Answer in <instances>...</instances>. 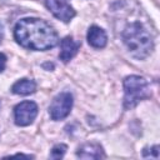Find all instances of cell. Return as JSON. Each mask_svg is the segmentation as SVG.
<instances>
[{"label": "cell", "mask_w": 160, "mask_h": 160, "mask_svg": "<svg viewBox=\"0 0 160 160\" xmlns=\"http://www.w3.org/2000/svg\"><path fill=\"white\" fill-rule=\"evenodd\" d=\"M14 36L21 46L30 50H49L56 46L59 41L54 28L36 18H26L18 21Z\"/></svg>", "instance_id": "cell-1"}, {"label": "cell", "mask_w": 160, "mask_h": 160, "mask_svg": "<svg viewBox=\"0 0 160 160\" xmlns=\"http://www.w3.org/2000/svg\"><path fill=\"white\" fill-rule=\"evenodd\" d=\"M122 41L126 45L129 52L139 60L149 56L154 49V41L150 32L139 21L131 22L124 29Z\"/></svg>", "instance_id": "cell-2"}, {"label": "cell", "mask_w": 160, "mask_h": 160, "mask_svg": "<svg viewBox=\"0 0 160 160\" xmlns=\"http://www.w3.org/2000/svg\"><path fill=\"white\" fill-rule=\"evenodd\" d=\"M124 108L132 109L135 108L141 100L150 98V89L149 82L139 76V75H130L124 80Z\"/></svg>", "instance_id": "cell-3"}, {"label": "cell", "mask_w": 160, "mask_h": 160, "mask_svg": "<svg viewBox=\"0 0 160 160\" xmlns=\"http://www.w3.org/2000/svg\"><path fill=\"white\" fill-rule=\"evenodd\" d=\"M71 108H72V95L68 91H64L54 98V100L50 104L49 112L52 120H61L70 114Z\"/></svg>", "instance_id": "cell-4"}, {"label": "cell", "mask_w": 160, "mask_h": 160, "mask_svg": "<svg viewBox=\"0 0 160 160\" xmlns=\"http://www.w3.org/2000/svg\"><path fill=\"white\" fill-rule=\"evenodd\" d=\"M36 115H38V105L30 100L21 101L14 109L15 124L19 126L30 125L35 120Z\"/></svg>", "instance_id": "cell-5"}, {"label": "cell", "mask_w": 160, "mask_h": 160, "mask_svg": "<svg viewBox=\"0 0 160 160\" xmlns=\"http://www.w3.org/2000/svg\"><path fill=\"white\" fill-rule=\"evenodd\" d=\"M45 2L54 16L59 20H62L64 22H69L76 14L69 0H45Z\"/></svg>", "instance_id": "cell-6"}, {"label": "cell", "mask_w": 160, "mask_h": 160, "mask_svg": "<svg viewBox=\"0 0 160 160\" xmlns=\"http://www.w3.org/2000/svg\"><path fill=\"white\" fill-rule=\"evenodd\" d=\"M86 38H88L89 45L95 48V49H102V48H105V45L108 42L106 32L101 28H99L96 25L90 26V29L88 30Z\"/></svg>", "instance_id": "cell-7"}, {"label": "cell", "mask_w": 160, "mask_h": 160, "mask_svg": "<svg viewBox=\"0 0 160 160\" xmlns=\"http://www.w3.org/2000/svg\"><path fill=\"white\" fill-rule=\"evenodd\" d=\"M80 48V42L74 41V39L71 36H66L61 40V49H60V54L59 58L60 60H62L64 62H69L78 52Z\"/></svg>", "instance_id": "cell-8"}, {"label": "cell", "mask_w": 160, "mask_h": 160, "mask_svg": "<svg viewBox=\"0 0 160 160\" xmlns=\"http://www.w3.org/2000/svg\"><path fill=\"white\" fill-rule=\"evenodd\" d=\"M76 155L81 159H100L105 156L102 148L100 146V144L96 142H89L82 145L81 148H79Z\"/></svg>", "instance_id": "cell-9"}, {"label": "cell", "mask_w": 160, "mask_h": 160, "mask_svg": "<svg viewBox=\"0 0 160 160\" xmlns=\"http://www.w3.org/2000/svg\"><path fill=\"white\" fill-rule=\"evenodd\" d=\"M35 90H36V84L34 80L30 79H21L11 86V91L19 95H29L32 94Z\"/></svg>", "instance_id": "cell-10"}, {"label": "cell", "mask_w": 160, "mask_h": 160, "mask_svg": "<svg viewBox=\"0 0 160 160\" xmlns=\"http://www.w3.org/2000/svg\"><path fill=\"white\" fill-rule=\"evenodd\" d=\"M65 151H66V145H64V144H58V145H55V146L51 149L50 158H52V159H61V158L64 156Z\"/></svg>", "instance_id": "cell-11"}, {"label": "cell", "mask_w": 160, "mask_h": 160, "mask_svg": "<svg viewBox=\"0 0 160 160\" xmlns=\"http://www.w3.org/2000/svg\"><path fill=\"white\" fill-rule=\"evenodd\" d=\"M144 158H154V159H158L159 158V146L158 145H155V146H152L151 149H150V151L149 152H146V151H144Z\"/></svg>", "instance_id": "cell-12"}, {"label": "cell", "mask_w": 160, "mask_h": 160, "mask_svg": "<svg viewBox=\"0 0 160 160\" xmlns=\"http://www.w3.org/2000/svg\"><path fill=\"white\" fill-rule=\"evenodd\" d=\"M5 65H6V56L2 52H0V72L4 71Z\"/></svg>", "instance_id": "cell-13"}, {"label": "cell", "mask_w": 160, "mask_h": 160, "mask_svg": "<svg viewBox=\"0 0 160 160\" xmlns=\"http://www.w3.org/2000/svg\"><path fill=\"white\" fill-rule=\"evenodd\" d=\"M2 36H4V30H2V25L0 24V42L2 40Z\"/></svg>", "instance_id": "cell-14"}, {"label": "cell", "mask_w": 160, "mask_h": 160, "mask_svg": "<svg viewBox=\"0 0 160 160\" xmlns=\"http://www.w3.org/2000/svg\"><path fill=\"white\" fill-rule=\"evenodd\" d=\"M44 68H54V65L52 64H45Z\"/></svg>", "instance_id": "cell-15"}]
</instances>
